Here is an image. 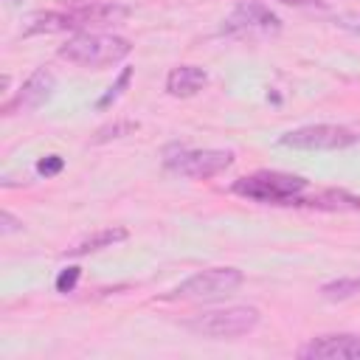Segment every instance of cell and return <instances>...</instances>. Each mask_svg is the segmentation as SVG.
I'll return each instance as SVG.
<instances>
[{
  "label": "cell",
  "instance_id": "1",
  "mask_svg": "<svg viewBox=\"0 0 360 360\" xmlns=\"http://www.w3.org/2000/svg\"><path fill=\"white\" fill-rule=\"evenodd\" d=\"M129 17L127 6L118 3H87L70 11H37L25 20L22 34L34 37V34H59V31H82L87 25H107V22H118Z\"/></svg>",
  "mask_w": 360,
  "mask_h": 360
},
{
  "label": "cell",
  "instance_id": "2",
  "mask_svg": "<svg viewBox=\"0 0 360 360\" xmlns=\"http://www.w3.org/2000/svg\"><path fill=\"white\" fill-rule=\"evenodd\" d=\"M132 53L129 39L98 31H79L65 45H59V56L79 68H110L124 62Z\"/></svg>",
  "mask_w": 360,
  "mask_h": 360
},
{
  "label": "cell",
  "instance_id": "3",
  "mask_svg": "<svg viewBox=\"0 0 360 360\" xmlns=\"http://www.w3.org/2000/svg\"><path fill=\"white\" fill-rule=\"evenodd\" d=\"M307 180L301 174H290V172H253L245 174L239 180H233L231 191L253 200V202H267V205H295L298 197H304L307 191Z\"/></svg>",
  "mask_w": 360,
  "mask_h": 360
},
{
  "label": "cell",
  "instance_id": "4",
  "mask_svg": "<svg viewBox=\"0 0 360 360\" xmlns=\"http://www.w3.org/2000/svg\"><path fill=\"white\" fill-rule=\"evenodd\" d=\"M259 309L248 307V304H233V307H222V309H208L200 312L194 318H188L183 326L194 335L202 338H214V340H231V338H242L248 332H253L259 326Z\"/></svg>",
  "mask_w": 360,
  "mask_h": 360
},
{
  "label": "cell",
  "instance_id": "5",
  "mask_svg": "<svg viewBox=\"0 0 360 360\" xmlns=\"http://www.w3.org/2000/svg\"><path fill=\"white\" fill-rule=\"evenodd\" d=\"M242 281L245 276L236 267H208V270L188 276L169 292H163V298L166 301H217V298L236 292Z\"/></svg>",
  "mask_w": 360,
  "mask_h": 360
},
{
  "label": "cell",
  "instance_id": "6",
  "mask_svg": "<svg viewBox=\"0 0 360 360\" xmlns=\"http://www.w3.org/2000/svg\"><path fill=\"white\" fill-rule=\"evenodd\" d=\"M357 141L360 135H354L349 127H340V124H307L278 138L281 146L301 149V152H335V149L354 146Z\"/></svg>",
  "mask_w": 360,
  "mask_h": 360
},
{
  "label": "cell",
  "instance_id": "7",
  "mask_svg": "<svg viewBox=\"0 0 360 360\" xmlns=\"http://www.w3.org/2000/svg\"><path fill=\"white\" fill-rule=\"evenodd\" d=\"M231 163H233V152L228 149H174V152H166L163 158V166L172 174L191 177V180L217 177L225 169H231Z\"/></svg>",
  "mask_w": 360,
  "mask_h": 360
},
{
  "label": "cell",
  "instance_id": "8",
  "mask_svg": "<svg viewBox=\"0 0 360 360\" xmlns=\"http://www.w3.org/2000/svg\"><path fill=\"white\" fill-rule=\"evenodd\" d=\"M281 31V20L276 11H270V6H264L262 0H242L233 6V11L222 20L219 34L225 37H250V34H278Z\"/></svg>",
  "mask_w": 360,
  "mask_h": 360
},
{
  "label": "cell",
  "instance_id": "9",
  "mask_svg": "<svg viewBox=\"0 0 360 360\" xmlns=\"http://www.w3.org/2000/svg\"><path fill=\"white\" fill-rule=\"evenodd\" d=\"M56 90V76L48 70V68H37L25 82L22 87L14 93V98H8L3 104V112L6 115H14V112H22V110H37L42 107L45 101H51Z\"/></svg>",
  "mask_w": 360,
  "mask_h": 360
},
{
  "label": "cell",
  "instance_id": "10",
  "mask_svg": "<svg viewBox=\"0 0 360 360\" xmlns=\"http://www.w3.org/2000/svg\"><path fill=\"white\" fill-rule=\"evenodd\" d=\"M301 360H360V335L335 332L312 338L307 346L298 349Z\"/></svg>",
  "mask_w": 360,
  "mask_h": 360
},
{
  "label": "cell",
  "instance_id": "11",
  "mask_svg": "<svg viewBox=\"0 0 360 360\" xmlns=\"http://www.w3.org/2000/svg\"><path fill=\"white\" fill-rule=\"evenodd\" d=\"M208 84V73L197 65H177L166 76V93L174 98H188L197 96Z\"/></svg>",
  "mask_w": 360,
  "mask_h": 360
},
{
  "label": "cell",
  "instance_id": "12",
  "mask_svg": "<svg viewBox=\"0 0 360 360\" xmlns=\"http://www.w3.org/2000/svg\"><path fill=\"white\" fill-rule=\"evenodd\" d=\"M295 205L315 208V211H357L360 208V197L349 194L343 188H323V191H315L312 197H298Z\"/></svg>",
  "mask_w": 360,
  "mask_h": 360
},
{
  "label": "cell",
  "instance_id": "13",
  "mask_svg": "<svg viewBox=\"0 0 360 360\" xmlns=\"http://www.w3.org/2000/svg\"><path fill=\"white\" fill-rule=\"evenodd\" d=\"M129 233L127 228H101L90 236H84L76 248L68 250V256H87V253H96V250H104V248H112L115 242H124Z\"/></svg>",
  "mask_w": 360,
  "mask_h": 360
},
{
  "label": "cell",
  "instance_id": "14",
  "mask_svg": "<svg viewBox=\"0 0 360 360\" xmlns=\"http://www.w3.org/2000/svg\"><path fill=\"white\" fill-rule=\"evenodd\" d=\"M321 295L326 301H346V298H354L360 295V276H343V278H335V281H326L321 287Z\"/></svg>",
  "mask_w": 360,
  "mask_h": 360
},
{
  "label": "cell",
  "instance_id": "15",
  "mask_svg": "<svg viewBox=\"0 0 360 360\" xmlns=\"http://www.w3.org/2000/svg\"><path fill=\"white\" fill-rule=\"evenodd\" d=\"M129 82H132V68H124V70H121V76H118V79H115V82L107 87V93H104V96L96 101V107H98V110H104V107L115 104V101L121 98V93L127 90V84H129Z\"/></svg>",
  "mask_w": 360,
  "mask_h": 360
},
{
  "label": "cell",
  "instance_id": "16",
  "mask_svg": "<svg viewBox=\"0 0 360 360\" xmlns=\"http://www.w3.org/2000/svg\"><path fill=\"white\" fill-rule=\"evenodd\" d=\"M79 278H82V267H76V264L59 270V276H56V292H73L76 284H79Z\"/></svg>",
  "mask_w": 360,
  "mask_h": 360
},
{
  "label": "cell",
  "instance_id": "17",
  "mask_svg": "<svg viewBox=\"0 0 360 360\" xmlns=\"http://www.w3.org/2000/svg\"><path fill=\"white\" fill-rule=\"evenodd\" d=\"M135 129H138V124H135V121H118V124L101 127V129H98V135H96V141L101 143V141H110V138H121V135H127V132H135Z\"/></svg>",
  "mask_w": 360,
  "mask_h": 360
},
{
  "label": "cell",
  "instance_id": "18",
  "mask_svg": "<svg viewBox=\"0 0 360 360\" xmlns=\"http://www.w3.org/2000/svg\"><path fill=\"white\" fill-rule=\"evenodd\" d=\"M62 169H65V158L62 155H45V158L37 160V174H42V177H53Z\"/></svg>",
  "mask_w": 360,
  "mask_h": 360
},
{
  "label": "cell",
  "instance_id": "19",
  "mask_svg": "<svg viewBox=\"0 0 360 360\" xmlns=\"http://www.w3.org/2000/svg\"><path fill=\"white\" fill-rule=\"evenodd\" d=\"M14 231H22V222L11 211H3L0 214V233L6 236V233H14Z\"/></svg>",
  "mask_w": 360,
  "mask_h": 360
},
{
  "label": "cell",
  "instance_id": "20",
  "mask_svg": "<svg viewBox=\"0 0 360 360\" xmlns=\"http://www.w3.org/2000/svg\"><path fill=\"white\" fill-rule=\"evenodd\" d=\"M287 6H304V8H323V0H281Z\"/></svg>",
  "mask_w": 360,
  "mask_h": 360
},
{
  "label": "cell",
  "instance_id": "21",
  "mask_svg": "<svg viewBox=\"0 0 360 360\" xmlns=\"http://www.w3.org/2000/svg\"><path fill=\"white\" fill-rule=\"evenodd\" d=\"M6 3H20V0H6Z\"/></svg>",
  "mask_w": 360,
  "mask_h": 360
}]
</instances>
